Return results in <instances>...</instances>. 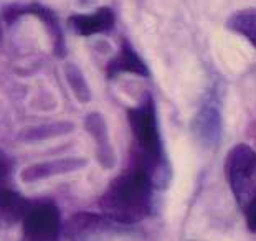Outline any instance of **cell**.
<instances>
[{
  "label": "cell",
  "instance_id": "8",
  "mask_svg": "<svg viewBox=\"0 0 256 241\" xmlns=\"http://www.w3.org/2000/svg\"><path fill=\"white\" fill-rule=\"evenodd\" d=\"M24 14H32L38 17L42 22H45L48 32L53 38V50L58 54V56H63L64 54V43H63V34H62V28H60V24H58V18L56 15L53 14V10L43 7V5H28V7H24V8H12V10H7L5 14V18L7 22H12L18 17V15H24Z\"/></svg>",
  "mask_w": 256,
  "mask_h": 241
},
{
  "label": "cell",
  "instance_id": "2",
  "mask_svg": "<svg viewBox=\"0 0 256 241\" xmlns=\"http://www.w3.org/2000/svg\"><path fill=\"white\" fill-rule=\"evenodd\" d=\"M128 114L136 142H138L140 150V162L138 167L144 168L150 175L154 187H159L160 177H166V175H162V172L167 170V166L164 162V156H162L154 101L147 96L138 108L129 109Z\"/></svg>",
  "mask_w": 256,
  "mask_h": 241
},
{
  "label": "cell",
  "instance_id": "6",
  "mask_svg": "<svg viewBox=\"0 0 256 241\" xmlns=\"http://www.w3.org/2000/svg\"><path fill=\"white\" fill-rule=\"evenodd\" d=\"M194 132L205 147H215L222 136V116L215 104L202 106L194 120Z\"/></svg>",
  "mask_w": 256,
  "mask_h": 241
},
{
  "label": "cell",
  "instance_id": "7",
  "mask_svg": "<svg viewBox=\"0 0 256 241\" xmlns=\"http://www.w3.org/2000/svg\"><path fill=\"white\" fill-rule=\"evenodd\" d=\"M114 22H116V17H114L112 10L110 7H102L94 14L72 15L70 17V25L81 36H91L96 34L110 32L114 26Z\"/></svg>",
  "mask_w": 256,
  "mask_h": 241
},
{
  "label": "cell",
  "instance_id": "16",
  "mask_svg": "<svg viewBox=\"0 0 256 241\" xmlns=\"http://www.w3.org/2000/svg\"><path fill=\"white\" fill-rule=\"evenodd\" d=\"M244 218H246V224L250 232L256 233V195L253 196V200L243 208Z\"/></svg>",
  "mask_w": 256,
  "mask_h": 241
},
{
  "label": "cell",
  "instance_id": "1",
  "mask_svg": "<svg viewBox=\"0 0 256 241\" xmlns=\"http://www.w3.org/2000/svg\"><path fill=\"white\" fill-rule=\"evenodd\" d=\"M152 188L154 184L150 175L140 167L119 175L100 200L102 215L121 224L140 222L150 212Z\"/></svg>",
  "mask_w": 256,
  "mask_h": 241
},
{
  "label": "cell",
  "instance_id": "4",
  "mask_svg": "<svg viewBox=\"0 0 256 241\" xmlns=\"http://www.w3.org/2000/svg\"><path fill=\"white\" fill-rule=\"evenodd\" d=\"M64 234L70 241H111L116 236V224L104 215L81 212L66 222Z\"/></svg>",
  "mask_w": 256,
  "mask_h": 241
},
{
  "label": "cell",
  "instance_id": "17",
  "mask_svg": "<svg viewBox=\"0 0 256 241\" xmlns=\"http://www.w3.org/2000/svg\"><path fill=\"white\" fill-rule=\"evenodd\" d=\"M8 174V160L2 152H0V178H4Z\"/></svg>",
  "mask_w": 256,
  "mask_h": 241
},
{
  "label": "cell",
  "instance_id": "10",
  "mask_svg": "<svg viewBox=\"0 0 256 241\" xmlns=\"http://www.w3.org/2000/svg\"><path fill=\"white\" fill-rule=\"evenodd\" d=\"M30 205L17 192L0 188V228H8L24 220Z\"/></svg>",
  "mask_w": 256,
  "mask_h": 241
},
{
  "label": "cell",
  "instance_id": "14",
  "mask_svg": "<svg viewBox=\"0 0 256 241\" xmlns=\"http://www.w3.org/2000/svg\"><path fill=\"white\" fill-rule=\"evenodd\" d=\"M64 74H66V80L70 86H72L76 100L81 102H88L91 100V91L88 88V83H86V80L83 78V73H81L74 64L68 63L66 68H64Z\"/></svg>",
  "mask_w": 256,
  "mask_h": 241
},
{
  "label": "cell",
  "instance_id": "12",
  "mask_svg": "<svg viewBox=\"0 0 256 241\" xmlns=\"http://www.w3.org/2000/svg\"><path fill=\"white\" fill-rule=\"evenodd\" d=\"M86 129L90 130L91 136L98 142V152H100V158H101L102 166L111 167L114 162V157H112L110 140H108V130H106L104 119L98 112L90 114V116L86 118Z\"/></svg>",
  "mask_w": 256,
  "mask_h": 241
},
{
  "label": "cell",
  "instance_id": "11",
  "mask_svg": "<svg viewBox=\"0 0 256 241\" xmlns=\"http://www.w3.org/2000/svg\"><path fill=\"white\" fill-rule=\"evenodd\" d=\"M119 73L149 76V70H147L146 63L140 60V56L134 52V48L130 46L128 42L122 43L118 56L111 60L110 64H108V76H110V78H112V76H116Z\"/></svg>",
  "mask_w": 256,
  "mask_h": 241
},
{
  "label": "cell",
  "instance_id": "5",
  "mask_svg": "<svg viewBox=\"0 0 256 241\" xmlns=\"http://www.w3.org/2000/svg\"><path fill=\"white\" fill-rule=\"evenodd\" d=\"M60 232V213L53 204L30 206L24 218L25 241H56Z\"/></svg>",
  "mask_w": 256,
  "mask_h": 241
},
{
  "label": "cell",
  "instance_id": "9",
  "mask_svg": "<svg viewBox=\"0 0 256 241\" xmlns=\"http://www.w3.org/2000/svg\"><path fill=\"white\" fill-rule=\"evenodd\" d=\"M84 166L86 160H83V158H60V160H53V162H42L25 168L22 172V180L24 182H35V180L52 177V175L78 170V168Z\"/></svg>",
  "mask_w": 256,
  "mask_h": 241
},
{
  "label": "cell",
  "instance_id": "3",
  "mask_svg": "<svg viewBox=\"0 0 256 241\" xmlns=\"http://www.w3.org/2000/svg\"><path fill=\"white\" fill-rule=\"evenodd\" d=\"M226 175L240 208L256 195V152L246 144L235 146L226 157Z\"/></svg>",
  "mask_w": 256,
  "mask_h": 241
},
{
  "label": "cell",
  "instance_id": "15",
  "mask_svg": "<svg viewBox=\"0 0 256 241\" xmlns=\"http://www.w3.org/2000/svg\"><path fill=\"white\" fill-rule=\"evenodd\" d=\"M72 129H73V124H70V122L46 124V126H42V128H34V129L25 130L24 139L25 140H43V139L53 138V136L66 134Z\"/></svg>",
  "mask_w": 256,
  "mask_h": 241
},
{
  "label": "cell",
  "instance_id": "13",
  "mask_svg": "<svg viewBox=\"0 0 256 241\" xmlns=\"http://www.w3.org/2000/svg\"><path fill=\"white\" fill-rule=\"evenodd\" d=\"M226 26L235 34L243 35L256 48V8H248L233 14L228 18Z\"/></svg>",
  "mask_w": 256,
  "mask_h": 241
}]
</instances>
